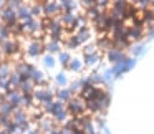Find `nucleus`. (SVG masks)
Returning <instances> with one entry per match:
<instances>
[{"instance_id": "1", "label": "nucleus", "mask_w": 154, "mask_h": 134, "mask_svg": "<svg viewBox=\"0 0 154 134\" xmlns=\"http://www.w3.org/2000/svg\"><path fill=\"white\" fill-rule=\"evenodd\" d=\"M66 109L70 113V116L78 117V116H83L86 113V101L80 96V94H75L70 101L66 103Z\"/></svg>"}, {"instance_id": "2", "label": "nucleus", "mask_w": 154, "mask_h": 134, "mask_svg": "<svg viewBox=\"0 0 154 134\" xmlns=\"http://www.w3.org/2000/svg\"><path fill=\"white\" fill-rule=\"evenodd\" d=\"M0 48H2L5 56H8V58H17V55H20V45H18V41L15 40V38L2 40Z\"/></svg>"}, {"instance_id": "3", "label": "nucleus", "mask_w": 154, "mask_h": 134, "mask_svg": "<svg viewBox=\"0 0 154 134\" xmlns=\"http://www.w3.org/2000/svg\"><path fill=\"white\" fill-rule=\"evenodd\" d=\"M45 51V43L42 40H32L27 47V55L28 56H40Z\"/></svg>"}, {"instance_id": "4", "label": "nucleus", "mask_w": 154, "mask_h": 134, "mask_svg": "<svg viewBox=\"0 0 154 134\" xmlns=\"http://www.w3.org/2000/svg\"><path fill=\"white\" fill-rule=\"evenodd\" d=\"M76 37H78V40H80V43L81 45H86V43H90V38H91V28L88 27H81V28H78L76 30Z\"/></svg>"}, {"instance_id": "5", "label": "nucleus", "mask_w": 154, "mask_h": 134, "mask_svg": "<svg viewBox=\"0 0 154 134\" xmlns=\"http://www.w3.org/2000/svg\"><path fill=\"white\" fill-rule=\"evenodd\" d=\"M106 58L114 65V63H119V61H123V60H124V55H123V51H121V50L113 48V50H109V51L106 53Z\"/></svg>"}, {"instance_id": "6", "label": "nucleus", "mask_w": 154, "mask_h": 134, "mask_svg": "<svg viewBox=\"0 0 154 134\" xmlns=\"http://www.w3.org/2000/svg\"><path fill=\"white\" fill-rule=\"evenodd\" d=\"M101 56H103V53L101 51H98V53H93V55H85L83 56V63H85V66H93V65H96L98 61L101 60Z\"/></svg>"}, {"instance_id": "7", "label": "nucleus", "mask_w": 154, "mask_h": 134, "mask_svg": "<svg viewBox=\"0 0 154 134\" xmlns=\"http://www.w3.org/2000/svg\"><path fill=\"white\" fill-rule=\"evenodd\" d=\"M55 96H57V99L63 101V103H68V101H70L71 98L75 96V94L71 93L70 90H65V88L61 90V88H60V90H57V93H55Z\"/></svg>"}, {"instance_id": "8", "label": "nucleus", "mask_w": 154, "mask_h": 134, "mask_svg": "<svg viewBox=\"0 0 154 134\" xmlns=\"http://www.w3.org/2000/svg\"><path fill=\"white\" fill-rule=\"evenodd\" d=\"M15 106L12 103H8L7 99L4 101V103L0 104V116H12V113H14Z\"/></svg>"}, {"instance_id": "9", "label": "nucleus", "mask_w": 154, "mask_h": 134, "mask_svg": "<svg viewBox=\"0 0 154 134\" xmlns=\"http://www.w3.org/2000/svg\"><path fill=\"white\" fill-rule=\"evenodd\" d=\"M14 73L10 68V63H7V61H2L0 63V78H10V75Z\"/></svg>"}, {"instance_id": "10", "label": "nucleus", "mask_w": 154, "mask_h": 134, "mask_svg": "<svg viewBox=\"0 0 154 134\" xmlns=\"http://www.w3.org/2000/svg\"><path fill=\"white\" fill-rule=\"evenodd\" d=\"M85 66V63L81 60H78V58H71L70 65H68V70L75 71V73H78V71H81V68Z\"/></svg>"}, {"instance_id": "11", "label": "nucleus", "mask_w": 154, "mask_h": 134, "mask_svg": "<svg viewBox=\"0 0 154 134\" xmlns=\"http://www.w3.org/2000/svg\"><path fill=\"white\" fill-rule=\"evenodd\" d=\"M45 51H48V55L51 53H60V43L58 41H48V43H45Z\"/></svg>"}, {"instance_id": "12", "label": "nucleus", "mask_w": 154, "mask_h": 134, "mask_svg": "<svg viewBox=\"0 0 154 134\" xmlns=\"http://www.w3.org/2000/svg\"><path fill=\"white\" fill-rule=\"evenodd\" d=\"M32 17H43V4H32Z\"/></svg>"}, {"instance_id": "13", "label": "nucleus", "mask_w": 154, "mask_h": 134, "mask_svg": "<svg viewBox=\"0 0 154 134\" xmlns=\"http://www.w3.org/2000/svg\"><path fill=\"white\" fill-rule=\"evenodd\" d=\"M58 61H60V65L63 68H68V65H70V61H71V56L68 53H65V51H60V55H58Z\"/></svg>"}, {"instance_id": "14", "label": "nucleus", "mask_w": 154, "mask_h": 134, "mask_svg": "<svg viewBox=\"0 0 154 134\" xmlns=\"http://www.w3.org/2000/svg\"><path fill=\"white\" fill-rule=\"evenodd\" d=\"M55 81H57V84H58V86H66V83H68V80H66V76H65V73L57 75Z\"/></svg>"}, {"instance_id": "15", "label": "nucleus", "mask_w": 154, "mask_h": 134, "mask_svg": "<svg viewBox=\"0 0 154 134\" xmlns=\"http://www.w3.org/2000/svg\"><path fill=\"white\" fill-rule=\"evenodd\" d=\"M43 65L47 68H53L55 66V58L51 56V55H45V58H43Z\"/></svg>"}, {"instance_id": "16", "label": "nucleus", "mask_w": 154, "mask_h": 134, "mask_svg": "<svg viewBox=\"0 0 154 134\" xmlns=\"http://www.w3.org/2000/svg\"><path fill=\"white\" fill-rule=\"evenodd\" d=\"M80 4H81V7L86 10V8H91V7L96 5V0H80Z\"/></svg>"}, {"instance_id": "17", "label": "nucleus", "mask_w": 154, "mask_h": 134, "mask_svg": "<svg viewBox=\"0 0 154 134\" xmlns=\"http://www.w3.org/2000/svg\"><path fill=\"white\" fill-rule=\"evenodd\" d=\"M61 134H73V131H71V129H66V127L61 126Z\"/></svg>"}, {"instance_id": "18", "label": "nucleus", "mask_w": 154, "mask_h": 134, "mask_svg": "<svg viewBox=\"0 0 154 134\" xmlns=\"http://www.w3.org/2000/svg\"><path fill=\"white\" fill-rule=\"evenodd\" d=\"M27 134H42V132H40V131H38V127H35V129H30V131H28Z\"/></svg>"}, {"instance_id": "19", "label": "nucleus", "mask_w": 154, "mask_h": 134, "mask_svg": "<svg viewBox=\"0 0 154 134\" xmlns=\"http://www.w3.org/2000/svg\"><path fill=\"white\" fill-rule=\"evenodd\" d=\"M4 58H5V55H4V51H2V48H0V63L4 61Z\"/></svg>"}, {"instance_id": "20", "label": "nucleus", "mask_w": 154, "mask_h": 134, "mask_svg": "<svg viewBox=\"0 0 154 134\" xmlns=\"http://www.w3.org/2000/svg\"><path fill=\"white\" fill-rule=\"evenodd\" d=\"M88 134H96V132H94V131H91V132H88Z\"/></svg>"}, {"instance_id": "21", "label": "nucleus", "mask_w": 154, "mask_h": 134, "mask_svg": "<svg viewBox=\"0 0 154 134\" xmlns=\"http://www.w3.org/2000/svg\"><path fill=\"white\" fill-rule=\"evenodd\" d=\"M0 45H2V38H0Z\"/></svg>"}]
</instances>
